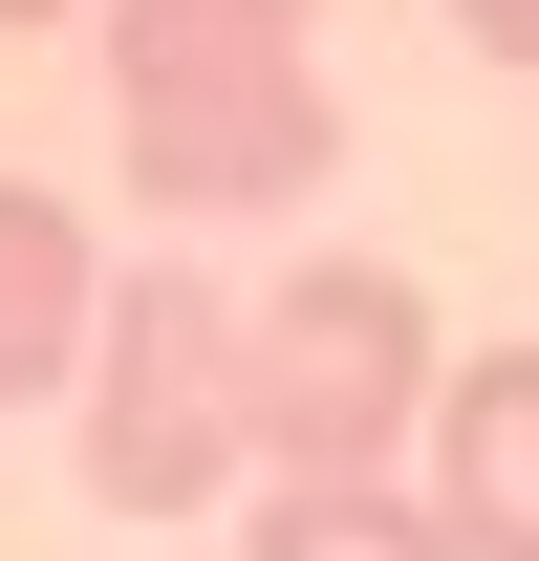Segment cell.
Masks as SVG:
<instances>
[{"label": "cell", "mask_w": 539, "mask_h": 561, "mask_svg": "<svg viewBox=\"0 0 539 561\" xmlns=\"http://www.w3.org/2000/svg\"><path fill=\"white\" fill-rule=\"evenodd\" d=\"M410 454H432L410 496L454 518V561H539V346H474L454 389H432Z\"/></svg>", "instance_id": "4"}, {"label": "cell", "mask_w": 539, "mask_h": 561, "mask_svg": "<svg viewBox=\"0 0 539 561\" xmlns=\"http://www.w3.org/2000/svg\"><path fill=\"white\" fill-rule=\"evenodd\" d=\"M0 22H87V0H0Z\"/></svg>", "instance_id": "8"}, {"label": "cell", "mask_w": 539, "mask_h": 561, "mask_svg": "<svg viewBox=\"0 0 539 561\" xmlns=\"http://www.w3.org/2000/svg\"><path fill=\"white\" fill-rule=\"evenodd\" d=\"M108 130L151 216H302L324 195V0H108Z\"/></svg>", "instance_id": "1"}, {"label": "cell", "mask_w": 539, "mask_h": 561, "mask_svg": "<svg viewBox=\"0 0 539 561\" xmlns=\"http://www.w3.org/2000/svg\"><path fill=\"white\" fill-rule=\"evenodd\" d=\"M87 324H108V280H87V216L0 173V411H22V389H66V367H87Z\"/></svg>", "instance_id": "5"}, {"label": "cell", "mask_w": 539, "mask_h": 561, "mask_svg": "<svg viewBox=\"0 0 539 561\" xmlns=\"http://www.w3.org/2000/svg\"><path fill=\"white\" fill-rule=\"evenodd\" d=\"M238 346H260V476H389L410 432H432V389H454L432 280H389V260L260 280V302H238Z\"/></svg>", "instance_id": "2"}, {"label": "cell", "mask_w": 539, "mask_h": 561, "mask_svg": "<svg viewBox=\"0 0 539 561\" xmlns=\"http://www.w3.org/2000/svg\"><path fill=\"white\" fill-rule=\"evenodd\" d=\"M454 44L474 66H539V0H454Z\"/></svg>", "instance_id": "7"}, {"label": "cell", "mask_w": 539, "mask_h": 561, "mask_svg": "<svg viewBox=\"0 0 539 561\" xmlns=\"http://www.w3.org/2000/svg\"><path fill=\"white\" fill-rule=\"evenodd\" d=\"M238 561H454V518H432L410 476H280Z\"/></svg>", "instance_id": "6"}, {"label": "cell", "mask_w": 539, "mask_h": 561, "mask_svg": "<svg viewBox=\"0 0 539 561\" xmlns=\"http://www.w3.org/2000/svg\"><path fill=\"white\" fill-rule=\"evenodd\" d=\"M216 476H260V346L216 280H108L87 324V496L108 518H195Z\"/></svg>", "instance_id": "3"}]
</instances>
